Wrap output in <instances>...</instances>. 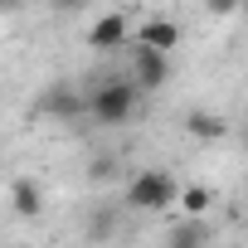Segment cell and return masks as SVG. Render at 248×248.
Here are the masks:
<instances>
[{"instance_id":"cell-3","label":"cell","mask_w":248,"mask_h":248,"mask_svg":"<svg viewBox=\"0 0 248 248\" xmlns=\"http://www.w3.org/2000/svg\"><path fill=\"white\" fill-rule=\"evenodd\" d=\"M141 93H156V88H166L170 83V54L166 49H146V44H137V78H132Z\"/></svg>"},{"instance_id":"cell-5","label":"cell","mask_w":248,"mask_h":248,"mask_svg":"<svg viewBox=\"0 0 248 248\" xmlns=\"http://www.w3.org/2000/svg\"><path fill=\"white\" fill-rule=\"evenodd\" d=\"M10 209H15L20 219H39V214H44V185L30 180V175L10 180Z\"/></svg>"},{"instance_id":"cell-1","label":"cell","mask_w":248,"mask_h":248,"mask_svg":"<svg viewBox=\"0 0 248 248\" xmlns=\"http://www.w3.org/2000/svg\"><path fill=\"white\" fill-rule=\"evenodd\" d=\"M137 107H141V88L132 78H107V83H97L83 97V112L97 122V127H127L137 117Z\"/></svg>"},{"instance_id":"cell-11","label":"cell","mask_w":248,"mask_h":248,"mask_svg":"<svg viewBox=\"0 0 248 248\" xmlns=\"http://www.w3.org/2000/svg\"><path fill=\"white\" fill-rule=\"evenodd\" d=\"M209 5V15H219V20H229L233 10H243V0H204Z\"/></svg>"},{"instance_id":"cell-8","label":"cell","mask_w":248,"mask_h":248,"mask_svg":"<svg viewBox=\"0 0 248 248\" xmlns=\"http://www.w3.org/2000/svg\"><path fill=\"white\" fill-rule=\"evenodd\" d=\"M39 107H44L49 117H83V97H78V93H63V88H59V93H49Z\"/></svg>"},{"instance_id":"cell-7","label":"cell","mask_w":248,"mask_h":248,"mask_svg":"<svg viewBox=\"0 0 248 248\" xmlns=\"http://www.w3.org/2000/svg\"><path fill=\"white\" fill-rule=\"evenodd\" d=\"M185 132L195 137V141H224V117H214V112H204V107H190L185 112Z\"/></svg>"},{"instance_id":"cell-12","label":"cell","mask_w":248,"mask_h":248,"mask_svg":"<svg viewBox=\"0 0 248 248\" xmlns=\"http://www.w3.org/2000/svg\"><path fill=\"white\" fill-rule=\"evenodd\" d=\"M20 5H25V0H0V15H15Z\"/></svg>"},{"instance_id":"cell-2","label":"cell","mask_w":248,"mask_h":248,"mask_svg":"<svg viewBox=\"0 0 248 248\" xmlns=\"http://www.w3.org/2000/svg\"><path fill=\"white\" fill-rule=\"evenodd\" d=\"M175 195H180V180H175L170 170H137L132 185H127V204L141 209V214H161V209H170Z\"/></svg>"},{"instance_id":"cell-4","label":"cell","mask_w":248,"mask_h":248,"mask_svg":"<svg viewBox=\"0 0 248 248\" xmlns=\"http://www.w3.org/2000/svg\"><path fill=\"white\" fill-rule=\"evenodd\" d=\"M132 39V25H127V15H97L93 20V30H88V49H97V54H112V49H122Z\"/></svg>"},{"instance_id":"cell-9","label":"cell","mask_w":248,"mask_h":248,"mask_svg":"<svg viewBox=\"0 0 248 248\" xmlns=\"http://www.w3.org/2000/svg\"><path fill=\"white\" fill-rule=\"evenodd\" d=\"M209 200H214V195H209L204 185H180V195H175V204H185V219H200V214L209 209Z\"/></svg>"},{"instance_id":"cell-14","label":"cell","mask_w":248,"mask_h":248,"mask_svg":"<svg viewBox=\"0 0 248 248\" xmlns=\"http://www.w3.org/2000/svg\"><path fill=\"white\" fill-rule=\"evenodd\" d=\"M243 229H248V209H243Z\"/></svg>"},{"instance_id":"cell-15","label":"cell","mask_w":248,"mask_h":248,"mask_svg":"<svg viewBox=\"0 0 248 248\" xmlns=\"http://www.w3.org/2000/svg\"><path fill=\"white\" fill-rule=\"evenodd\" d=\"M243 5H248V0H243Z\"/></svg>"},{"instance_id":"cell-6","label":"cell","mask_w":248,"mask_h":248,"mask_svg":"<svg viewBox=\"0 0 248 248\" xmlns=\"http://www.w3.org/2000/svg\"><path fill=\"white\" fill-rule=\"evenodd\" d=\"M137 44L175 54V44H180V25H175V20H146V25L137 30Z\"/></svg>"},{"instance_id":"cell-10","label":"cell","mask_w":248,"mask_h":248,"mask_svg":"<svg viewBox=\"0 0 248 248\" xmlns=\"http://www.w3.org/2000/svg\"><path fill=\"white\" fill-rule=\"evenodd\" d=\"M166 248H204V238H200V224H195V219H185V224L170 233V243H166Z\"/></svg>"},{"instance_id":"cell-13","label":"cell","mask_w":248,"mask_h":248,"mask_svg":"<svg viewBox=\"0 0 248 248\" xmlns=\"http://www.w3.org/2000/svg\"><path fill=\"white\" fill-rule=\"evenodd\" d=\"M83 0H54V10H78Z\"/></svg>"}]
</instances>
